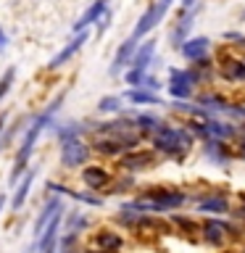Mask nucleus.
Here are the masks:
<instances>
[{"mask_svg":"<svg viewBox=\"0 0 245 253\" xmlns=\"http://www.w3.org/2000/svg\"><path fill=\"white\" fill-rule=\"evenodd\" d=\"M82 182L90 190H100L111 182V174L103 169V166H87V169L82 171Z\"/></svg>","mask_w":245,"mask_h":253,"instance_id":"ddd939ff","label":"nucleus"},{"mask_svg":"<svg viewBox=\"0 0 245 253\" xmlns=\"http://www.w3.org/2000/svg\"><path fill=\"white\" fill-rule=\"evenodd\" d=\"M84 253H116V251H103V248H92V251H84Z\"/></svg>","mask_w":245,"mask_h":253,"instance_id":"f704fd0d","label":"nucleus"},{"mask_svg":"<svg viewBox=\"0 0 245 253\" xmlns=\"http://www.w3.org/2000/svg\"><path fill=\"white\" fill-rule=\"evenodd\" d=\"M193 132L182 129V126H158L153 132V148L161 150V153L171 156V158H182L193 148Z\"/></svg>","mask_w":245,"mask_h":253,"instance_id":"f03ea898","label":"nucleus"},{"mask_svg":"<svg viewBox=\"0 0 245 253\" xmlns=\"http://www.w3.org/2000/svg\"><path fill=\"white\" fill-rule=\"evenodd\" d=\"M3 209H5V195L0 193V211H3Z\"/></svg>","mask_w":245,"mask_h":253,"instance_id":"4c0bfd02","label":"nucleus"},{"mask_svg":"<svg viewBox=\"0 0 245 253\" xmlns=\"http://www.w3.org/2000/svg\"><path fill=\"white\" fill-rule=\"evenodd\" d=\"M205 156L219 166H224L229 161V150L221 145V140H213V137H208V142H205Z\"/></svg>","mask_w":245,"mask_h":253,"instance_id":"aec40b11","label":"nucleus"},{"mask_svg":"<svg viewBox=\"0 0 245 253\" xmlns=\"http://www.w3.org/2000/svg\"><path fill=\"white\" fill-rule=\"evenodd\" d=\"M126 100L129 103H142V106H161V98L150 90H129L126 92Z\"/></svg>","mask_w":245,"mask_h":253,"instance_id":"4be33fe9","label":"nucleus"},{"mask_svg":"<svg viewBox=\"0 0 245 253\" xmlns=\"http://www.w3.org/2000/svg\"><path fill=\"white\" fill-rule=\"evenodd\" d=\"M235 216H240V219H245V206H243V209H237V211H235Z\"/></svg>","mask_w":245,"mask_h":253,"instance_id":"e433bc0d","label":"nucleus"},{"mask_svg":"<svg viewBox=\"0 0 245 253\" xmlns=\"http://www.w3.org/2000/svg\"><path fill=\"white\" fill-rule=\"evenodd\" d=\"M32 182H35V169H29L27 174H24V179L16 185L13 198H11V211H21V206H24V201H27V195H29Z\"/></svg>","mask_w":245,"mask_h":253,"instance_id":"4468645a","label":"nucleus"},{"mask_svg":"<svg viewBox=\"0 0 245 253\" xmlns=\"http://www.w3.org/2000/svg\"><path fill=\"white\" fill-rule=\"evenodd\" d=\"M13 79H16V69H5V74L0 77V100L8 95V90H11V84H13Z\"/></svg>","mask_w":245,"mask_h":253,"instance_id":"bb28decb","label":"nucleus"},{"mask_svg":"<svg viewBox=\"0 0 245 253\" xmlns=\"http://www.w3.org/2000/svg\"><path fill=\"white\" fill-rule=\"evenodd\" d=\"M119 108H122V98H116V95L100 98V103H98V111H103V114H116Z\"/></svg>","mask_w":245,"mask_h":253,"instance_id":"a878e982","label":"nucleus"},{"mask_svg":"<svg viewBox=\"0 0 245 253\" xmlns=\"http://www.w3.org/2000/svg\"><path fill=\"white\" fill-rule=\"evenodd\" d=\"M63 98H66V92H61L58 98H55L50 106H47L42 114H40L35 122L29 124V129H27V134H24V142H21V148H19V156H16V164H13V171H11V182H19V177H21V171L27 169V164H29V158H32V153H35V145H37V140H40V134H42L47 126H50V122H53V114L58 111V106L63 103Z\"/></svg>","mask_w":245,"mask_h":253,"instance_id":"f257e3e1","label":"nucleus"},{"mask_svg":"<svg viewBox=\"0 0 245 253\" xmlns=\"http://www.w3.org/2000/svg\"><path fill=\"white\" fill-rule=\"evenodd\" d=\"M201 232H203V237L208 240L213 248H221V245L227 243V237H229V232H235L232 227L227 224V221H219V219H211V221H205V224H201Z\"/></svg>","mask_w":245,"mask_h":253,"instance_id":"0eeeda50","label":"nucleus"},{"mask_svg":"<svg viewBox=\"0 0 245 253\" xmlns=\"http://www.w3.org/2000/svg\"><path fill=\"white\" fill-rule=\"evenodd\" d=\"M3 129H5V116H0V142H3Z\"/></svg>","mask_w":245,"mask_h":253,"instance_id":"72a5a7b5","label":"nucleus"},{"mask_svg":"<svg viewBox=\"0 0 245 253\" xmlns=\"http://www.w3.org/2000/svg\"><path fill=\"white\" fill-rule=\"evenodd\" d=\"M3 47H5V32L0 29V50H3Z\"/></svg>","mask_w":245,"mask_h":253,"instance_id":"c9c22d12","label":"nucleus"},{"mask_svg":"<svg viewBox=\"0 0 245 253\" xmlns=\"http://www.w3.org/2000/svg\"><path fill=\"white\" fill-rule=\"evenodd\" d=\"M169 95H174V98H179V100H185L193 95V87L190 84H179V82H169Z\"/></svg>","mask_w":245,"mask_h":253,"instance_id":"cd10ccee","label":"nucleus"},{"mask_svg":"<svg viewBox=\"0 0 245 253\" xmlns=\"http://www.w3.org/2000/svg\"><path fill=\"white\" fill-rule=\"evenodd\" d=\"M190 27H193V13H190V16H182L179 24H177V29L171 32V42L177 45V47H179V45L187 40V32H190Z\"/></svg>","mask_w":245,"mask_h":253,"instance_id":"5701e85b","label":"nucleus"},{"mask_svg":"<svg viewBox=\"0 0 245 253\" xmlns=\"http://www.w3.org/2000/svg\"><path fill=\"white\" fill-rule=\"evenodd\" d=\"M63 209V203L58 201V198H47V203L42 206V211H40V216H37V221H35V229H32V235H35V240L40 237V232L45 229V224L50 221L55 213H58Z\"/></svg>","mask_w":245,"mask_h":253,"instance_id":"9b49d317","label":"nucleus"},{"mask_svg":"<svg viewBox=\"0 0 245 253\" xmlns=\"http://www.w3.org/2000/svg\"><path fill=\"white\" fill-rule=\"evenodd\" d=\"M208 47H211V40L208 37H193V40L187 37L185 42L179 45V50H182V55H185L187 61H201V58H205Z\"/></svg>","mask_w":245,"mask_h":253,"instance_id":"9d476101","label":"nucleus"},{"mask_svg":"<svg viewBox=\"0 0 245 253\" xmlns=\"http://www.w3.org/2000/svg\"><path fill=\"white\" fill-rule=\"evenodd\" d=\"M61 219H63V209L45 224V229L37 237V253H55L58 245V232H61Z\"/></svg>","mask_w":245,"mask_h":253,"instance_id":"39448f33","label":"nucleus"},{"mask_svg":"<svg viewBox=\"0 0 245 253\" xmlns=\"http://www.w3.org/2000/svg\"><path fill=\"white\" fill-rule=\"evenodd\" d=\"M87 40H90V35H87V29H82V32H77V37L71 40V42H66L63 45V50H58L53 55V61L47 63V69H61L63 63H66L71 55H77L79 50H82V47L87 45Z\"/></svg>","mask_w":245,"mask_h":253,"instance_id":"423d86ee","label":"nucleus"},{"mask_svg":"<svg viewBox=\"0 0 245 253\" xmlns=\"http://www.w3.org/2000/svg\"><path fill=\"white\" fill-rule=\"evenodd\" d=\"M87 156H90V145H84L79 137L74 140H63V148H61V164L66 166V169H79Z\"/></svg>","mask_w":245,"mask_h":253,"instance_id":"20e7f679","label":"nucleus"},{"mask_svg":"<svg viewBox=\"0 0 245 253\" xmlns=\"http://www.w3.org/2000/svg\"><path fill=\"white\" fill-rule=\"evenodd\" d=\"M124 187H132V179H129V177H122L119 182H114V185H111V187L106 190V193H122Z\"/></svg>","mask_w":245,"mask_h":253,"instance_id":"7c9ffc66","label":"nucleus"},{"mask_svg":"<svg viewBox=\"0 0 245 253\" xmlns=\"http://www.w3.org/2000/svg\"><path fill=\"white\" fill-rule=\"evenodd\" d=\"M240 156L245 158V142H243V148H240Z\"/></svg>","mask_w":245,"mask_h":253,"instance_id":"ea45409f","label":"nucleus"},{"mask_svg":"<svg viewBox=\"0 0 245 253\" xmlns=\"http://www.w3.org/2000/svg\"><path fill=\"white\" fill-rule=\"evenodd\" d=\"M92 148L98 150V153H103V156H119L122 153V142L119 140H114V137H108V134H98L95 137V142H92Z\"/></svg>","mask_w":245,"mask_h":253,"instance_id":"6ab92c4d","label":"nucleus"},{"mask_svg":"<svg viewBox=\"0 0 245 253\" xmlns=\"http://www.w3.org/2000/svg\"><path fill=\"white\" fill-rule=\"evenodd\" d=\"M193 3H195V0H182V5H185V8H190Z\"/></svg>","mask_w":245,"mask_h":253,"instance_id":"58836bf2","label":"nucleus"},{"mask_svg":"<svg viewBox=\"0 0 245 253\" xmlns=\"http://www.w3.org/2000/svg\"><path fill=\"white\" fill-rule=\"evenodd\" d=\"M134 126H137V129H142V132H150V134H153L158 126H161V122H158L156 116H150V114H140L137 119H134Z\"/></svg>","mask_w":245,"mask_h":253,"instance_id":"393cba45","label":"nucleus"},{"mask_svg":"<svg viewBox=\"0 0 245 253\" xmlns=\"http://www.w3.org/2000/svg\"><path fill=\"white\" fill-rule=\"evenodd\" d=\"M203 126H205V132H208V137H213V140H229V137H235V134H237V129L232 124L219 122V119H213V116L203 119Z\"/></svg>","mask_w":245,"mask_h":253,"instance_id":"f8f14e48","label":"nucleus"},{"mask_svg":"<svg viewBox=\"0 0 245 253\" xmlns=\"http://www.w3.org/2000/svg\"><path fill=\"white\" fill-rule=\"evenodd\" d=\"M47 187H50L53 193H61V195H69V198H74V201H79V203H87V206H103V198L92 195V193H77V190H71V187H63V185H55V182H50Z\"/></svg>","mask_w":245,"mask_h":253,"instance_id":"dca6fc26","label":"nucleus"},{"mask_svg":"<svg viewBox=\"0 0 245 253\" xmlns=\"http://www.w3.org/2000/svg\"><path fill=\"white\" fill-rule=\"evenodd\" d=\"M134 50H137V40H134V37L124 40V42L119 45V50H116V55H114V63H111V77L122 74V71L126 69V63H132Z\"/></svg>","mask_w":245,"mask_h":253,"instance_id":"1a4fd4ad","label":"nucleus"},{"mask_svg":"<svg viewBox=\"0 0 245 253\" xmlns=\"http://www.w3.org/2000/svg\"><path fill=\"white\" fill-rule=\"evenodd\" d=\"M150 166H156V156L150 150H132L122 158L124 171H148Z\"/></svg>","mask_w":245,"mask_h":253,"instance_id":"6e6552de","label":"nucleus"},{"mask_svg":"<svg viewBox=\"0 0 245 253\" xmlns=\"http://www.w3.org/2000/svg\"><path fill=\"white\" fill-rule=\"evenodd\" d=\"M90 221H87V216H79V213H71V227H69V235H79V229L87 227Z\"/></svg>","mask_w":245,"mask_h":253,"instance_id":"c85d7f7f","label":"nucleus"},{"mask_svg":"<svg viewBox=\"0 0 245 253\" xmlns=\"http://www.w3.org/2000/svg\"><path fill=\"white\" fill-rule=\"evenodd\" d=\"M153 55H156V40H148V42H142L137 50H134V55H132V66L145 71L148 63L153 61Z\"/></svg>","mask_w":245,"mask_h":253,"instance_id":"f3484780","label":"nucleus"},{"mask_svg":"<svg viewBox=\"0 0 245 253\" xmlns=\"http://www.w3.org/2000/svg\"><path fill=\"white\" fill-rule=\"evenodd\" d=\"M171 3H174V0H158V3L150 5L148 11L140 16V21H137V27H134L132 37H134V40L145 37V35L156 27L158 21H163V16H166V11H169V5H171Z\"/></svg>","mask_w":245,"mask_h":253,"instance_id":"7ed1b4c3","label":"nucleus"},{"mask_svg":"<svg viewBox=\"0 0 245 253\" xmlns=\"http://www.w3.org/2000/svg\"><path fill=\"white\" fill-rule=\"evenodd\" d=\"M142 77H145V71H142V69H129V71H126V74H124V79H126V84H134V87H140V82H142Z\"/></svg>","mask_w":245,"mask_h":253,"instance_id":"c756f323","label":"nucleus"},{"mask_svg":"<svg viewBox=\"0 0 245 253\" xmlns=\"http://www.w3.org/2000/svg\"><path fill=\"white\" fill-rule=\"evenodd\" d=\"M174 221H177V224H182L185 229H193V232H198V229H201L195 221H190V219H185V216H174Z\"/></svg>","mask_w":245,"mask_h":253,"instance_id":"473e14b6","label":"nucleus"},{"mask_svg":"<svg viewBox=\"0 0 245 253\" xmlns=\"http://www.w3.org/2000/svg\"><path fill=\"white\" fill-rule=\"evenodd\" d=\"M169 82H179V84H190L193 87L198 82V74H193V71H182V69H169Z\"/></svg>","mask_w":245,"mask_h":253,"instance_id":"b1692460","label":"nucleus"},{"mask_svg":"<svg viewBox=\"0 0 245 253\" xmlns=\"http://www.w3.org/2000/svg\"><path fill=\"white\" fill-rule=\"evenodd\" d=\"M140 87H145V90H150V92H153V90H158V87H161V84H158V79L156 77H142V82H140Z\"/></svg>","mask_w":245,"mask_h":253,"instance_id":"2f4dec72","label":"nucleus"},{"mask_svg":"<svg viewBox=\"0 0 245 253\" xmlns=\"http://www.w3.org/2000/svg\"><path fill=\"white\" fill-rule=\"evenodd\" d=\"M198 211L201 213H229V201H227V195H205L198 203Z\"/></svg>","mask_w":245,"mask_h":253,"instance_id":"2eb2a0df","label":"nucleus"},{"mask_svg":"<svg viewBox=\"0 0 245 253\" xmlns=\"http://www.w3.org/2000/svg\"><path fill=\"white\" fill-rule=\"evenodd\" d=\"M95 245L103 251H119L122 248V237H119L116 232H108V229H103V232L95 235Z\"/></svg>","mask_w":245,"mask_h":253,"instance_id":"412c9836","label":"nucleus"},{"mask_svg":"<svg viewBox=\"0 0 245 253\" xmlns=\"http://www.w3.org/2000/svg\"><path fill=\"white\" fill-rule=\"evenodd\" d=\"M106 5H108V0H95V3L87 8V11L82 13V19H79L77 24H74V32H82V29H87L92 21H98L100 19V13L106 11Z\"/></svg>","mask_w":245,"mask_h":253,"instance_id":"a211bd4d","label":"nucleus"}]
</instances>
